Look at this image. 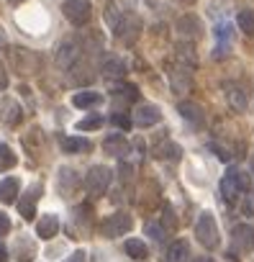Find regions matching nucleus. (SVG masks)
<instances>
[{"instance_id": "f257e3e1", "label": "nucleus", "mask_w": 254, "mask_h": 262, "mask_svg": "<svg viewBox=\"0 0 254 262\" xmlns=\"http://www.w3.org/2000/svg\"><path fill=\"white\" fill-rule=\"evenodd\" d=\"M249 188H251L249 175L241 172V170H236V167H231L226 172V178L221 180V195H223L226 203H236L241 193H249Z\"/></svg>"}, {"instance_id": "f03ea898", "label": "nucleus", "mask_w": 254, "mask_h": 262, "mask_svg": "<svg viewBox=\"0 0 254 262\" xmlns=\"http://www.w3.org/2000/svg\"><path fill=\"white\" fill-rule=\"evenodd\" d=\"M195 236L205 249L218 247V226H216V219L211 213H200V219L195 221Z\"/></svg>"}, {"instance_id": "7ed1b4c3", "label": "nucleus", "mask_w": 254, "mask_h": 262, "mask_svg": "<svg viewBox=\"0 0 254 262\" xmlns=\"http://www.w3.org/2000/svg\"><path fill=\"white\" fill-rule=\"evenodd\" d=\"M131 226H134V219L129 216V213H113V216H108L103 224H100V234L103 236H108V239H116V236H121V234H126V231H131Z\"/></svg>"}, {"instance_id": "20e7f679", "label": "nucleus", "mask_w": 254, "mask_h": 262, "mask_svg": "<svg viewBox=\"0 0 254 262\" xmlns=\"http://www.w3.org/2000/svg\"><path fill=\"white\" fill-rule=\"evenodd\" d=\"M64 16L75 24V26H85L93 16V6H90V0H64V6H62Z\"/></svg>"}, {"instance_id": "39448f33", "label": "nucleus", "mask_w": 254, "mask_h": 262, "mask_svg": "<svg viewBox=\"0 0 254 262\" xmlns=\"http://www.w3.org/2000/svg\"><path fill=\"white\" fill-rule=\"evenodd\" d=\"M110 178H113V172H110L105 165H95V167H90V172L85 175V188H87L90 193L100 195V193L110 185Z\"/></svg>"}, {"instance_id": "423d86ee", "label": "nucleus", "mask_w": 254, "mask_h": 262, "mask_svg": "<svg viewBox=\"0 0 254 262\" xmlns=\"http://www.w3.org/2000/svg\"><path fill=\"white\" fill-rule=\"evenodd\" d=\"M231 239H234L236 249H241V252L254 249V229H251V226H246V224H239V226L234 229Z\"/></svg>"}, {"instance_id": "0eeeda50", "label": "nucleus", "mask_w": 254, "mask_h": 262, "mask_svg": "<svg viewBox=\"0 0 254 262\" xmlns=\"http://www.w3.org/2000/svg\"><path fill=\"white\" fill-rule=\"evenodd\" d=\"M59 147H62V152H67V155H85V152H90L93 149V142L90 139H82V137H62L59 139Z\"/></svg>"}, {"instance_id": "6e6552de", "label": "nucleus", "mask_w": 254, "mask_h": 262, "mask_svg": "<svg viewBox=\"0 0 254 262\" xmlns=\"http://www.w3.org/2000/svg\"><path fill=\"white\" fill-rule=\"evenodd\" d=\"M21 118V105L8 98V95H0V121L3 123H16Z\"/></svg>"}, {"instance_id": "1a4fd4ad", "label": "nucleus", "mask_w": 254, "mask_h": 262, "mask_svg": "<svg viewBox=\"0 0 254 262\" xmlns=\"http://www.w3.org/2000/svg\"><path fill=\"white\" fill-rule=\"evenodd\" d=\"M103 149L108 152V155H113V157H126L131 152V144L123 139V134H113V137H108L105 142H103Z\"/></svg>"}, {"instance_id": "9d476101", "label": "nucleus", "mask_w": 254, "mask_h": 262, "mask_svg": "<svg viewBox=\"0 0 254 262\" xmlns=\"http://www.w3.org/2000/svg\"><path fill=\"white\" fill-rule=\"evenodd\" d=\"M226 100H228V105L234 108V111H246V105H249V98H246V93L239 88V85H234V82H226Z\"/></svg>"}, {"instance_id": "9b49d317", "label": "nucleus", "mask_w": 254, "mask_h": 262, "mask_svg": "<svg viewBox=\"0 0 254 262\" xmlns=\"http://www.w3.org/2000/svg\"><path fill=\"white\" fill-rule=\"evenodd\" d=\"M159 118H162V113H159V108L157 105H142L136 113H134V123L136 126H154V123H159Z\"/></svg>"}, {"instance_id": "f8f14e48", "label": "nucleus", "mask_w": 254, "mask_h": 262, "mask_svg": "<svg viewBox=\"0 0 254 262\" xmlns=\"http://www.w3.org/2000/svg\"><path fill=\"white\" fill-rule=\"evenodd\" d=\"M216 39H218V44H216L213 57L228 54V47H231V26H228V24H218V26H216Z\"/></svg>"}, {"instance_id": "ddd939ff", "label": "nucleus", "mask_w": 254, "mask_h": 262, "mask_svg": "<svg viewBox=\"0 0 254 262\" xmlns=\"http://www.w3.org/2000/svg\"><path fill=\"white\" fill-rule=\"evenodd\" d=\"M188 254H190V247L185 239H177L167 247V254H165V262H188Z\"/></svg>"}, {"instance_id": "4468645a", "label": "nucleus", "mask_w": 254, "mask_h": 262, "mask_svg": "<svg viewBox=\"0 0 254 262\" xmlns=\"http://www.w3.org/2000/svg\"><path fill=\"white\" fill-rule=\"evenodd\" d=\"M177 111H180V116H182L185 121H190L193 126H200V123H203V111H200V105H198V103L182 100V103L177 105Z\"/></svg>"}, {"instance_id": "2eb2a0df", "label": "nucleus", "mask_w": 254, "mask_h": 262, "mask_svg": "<svg viewBox=\"0 0 254 262\" xmlns=\"http://www.w3.org/2000/svg\"><path fill=\"white\" fill-rule=\"evenodd\" d=\"M36 190H39V188L34 185V188L18 201V211H21V216H24L26 221H31V219L36 216V195H39Z\"/></svg>"}, {"instance_id": "dca6fc26", "label": "nucleus", "mask_w": 254, "mask_h": 262, "mask_svg": "<svg viewBox=\"0 0 254 262\" xmlns=\"http://www.w3.org/2000/svg\"><path fill=\"white\" fill-rule=\"evenodd\" d=\"M57 231H59V219H57L54 213L41 216V221L36 224V234H39L41 239H52Z\"/></svg>"}, {"instance_id": "f3484780", "label": "nucleus", "mask_w": 254, "mask_h": 262, "mask_svg": "<svg viewBox=\"0 0 254 262\" xmlns=\"http://www.w3.org/2000/svg\"><path fill=\"white\" fill-rule=\"evenodd\" d=\"M100 100H103V95L100 93H93V90H82V93H75L72 95V105H77V108H95V105H100Z\"/></svg>"}, {"instance_id": "a211bd4d", "label": "nucleus", "mask_w": 254, "mask_h": 262, "mask_svg": "<svg viewBox=\"0 0 254 262\" xmlns=\"http://www.w3.org/2000/svg\"><path fill=\"white\" fill-rule=\"evenodd\" d=\"M103 75L105 77H123L126 75V62L121 57H105L103 59Z\"/></svg>"}, {"instance_id": "6ab92c4d", "label": "nucleus", "mask_w": 254, "mask_h": 262, "mask_svg": "<svg viewBox=\"0 0 254 262\" xmlns=\"http://www.w3.org/2000/svg\"><path fill=\"white\" fill-rule=\"evenodd\" d=\"M177 31L188 39H198L200 36V21L195 16H185V18L177 21Z\"/></svg>"}, {"instance_id": "aec40b11", "label": "nucleus", "mask_w": 254, "mask_h": 262, "mask_svg": "<svg viewBox=\"0 0 254 262\" xmlns=\"http://www.w3.org/2000/svg\"><path fill=\"white\" fill-rule=\"evenodd\" d=\"M105 18H108L110 29L121 36V34H123V29H126V26H123V8H118L116 3H110V6H108V11H105Z\"/></svg>"}, {"instance_id": "412c9836", "label": "nucleus", "mask_w": 254, "mask_h": 262, "mask_svg": "<svg viewBox=\"0 0 254 262\" xmlns=\"http://www.w3.org/2000/svg\"><path fill=\"white\" fill-rule=\"evenodd\" d=\"M18 193V180L16 178H6L0 180V203H13Z\"/></svg>"}, {"instance_id": "4be33fe9", "label": "nucleus", "mask_w": 254, "mask_h": 262, "mask_svg": "<svg viewBox=\"0 0 254 262\" xmlns=\"http://www.w3.org/2000/svg\"><path fill=\"white\" fill-rule=\"evenodd\" d=\"M123 249H126V254H129L131 259H147V254H149V249H147V244L142 239H126Z\"/></svg>"}, {"instance_id": "5701e85b", "label": "nucleus", "mask_w": 254, "mask_h": 262, "mask_svg": "<svg viewBox=\"0 0 254 262\" xmlns=\"http://www.w3.org/2000/svg\"><path fill=\"white\" fill-rule=\"evenodd\" d=\"M236 24H239V29H241L246 36H254V11H249V8L239 11V16H236Z\"/></svg>"}, {"instance_id": "b1692460", "label": "nucleus", "mask_w": 254, "mask_h": 262, "mask_svg": "<svg viewBox=\"0 0 254 262\" xmlns=\"http://www.w3.org/2000/svg\"><path fill=\"white\" fill-rule=\"evenodd\" d=\"M16 162H18L16 152H13L8 144H0V172H3V170H11V167H16Z\"/></svg>"}, {"instance_id": "393cba45", "label": "nucleus", "mask_w": 254, "mask_h": 262, "mask_svg": "<svg viewBox=\"0 0 254 262\" xmlns=\"http://www.w3.org/2000/svg\"><path fill=\"white\" fill-rule=\"evenodd\" d=\"M177 59H180L185 67H195V64H198V57H195V52H193L190 44H180V47H177Z\"/></svg>"}, {"instance_id": "a878e982", "label": "nucleus", "mask_w": 254, "mask_h": 262, "mask_svg": "<svg viewBox=\"0 0 254 262\" xmlns=\"http://www.w3.org/2000/svg\"><path fill=\"white\" fill-rule=\"evenodd\" d=\"M34 254H36V249H34V244L24 236V239H18V262H31L34 259Z\"/></svg>"}, {"instance_id": "bb28decb", "label": "nucleus", "mask_w": 254, "mask_h": 262, "mask_svg": "<svg viewBox=\"0 0 254 262\" xmlns=\"http://www.w3.org/2000/svg\"><path fill=\"white\" fill-rule=\"evenodd\" d=\"M77 54V49L72 47V44H64V47H59V54H57V64L59 67H70V62H72V57Z\"/></svg>"}, {"instance_id": "cd10ccee", "label": "nucleus", "mask_w": 254, "mask_h": 262, "mask_svg": "<svg viewBox=\"0 0 254 262\" xmlns=\"http://www.w3.org/2000/svg\"><path fill=\"white\" fill-rule=\"evenodd\" d=\"M170 80H172V90H175V93H182V90H188V88H190V77H188V75H185V77H180V67L170 72Z\"/></svg>"}, {"instance_id": "c85d7f7f", "label": "nucleus", "mask_w": 254, "mask_h": 262, "mask_svg": "<svg viewBox=\"0 0 254 262\" xmlns=\"http://www.w3.org/2000/svg\"><path fill=\"white\" fill-rule=\"evenodd\" d=\"M103 126V116H87L82 121H77V131H93Z\"/></svg>"}, {"instance_id": "c756f323", "label": "nucleus", "mask_w": 254, "mask_h": 262, "mask_svg": "<svg viewBox=\"0 0 254 262\" xmlns=\"http://www.w3.org/2000/svg\"><path fill=\"white\" fill-rule=\"evenodd\" d=\"M157 157H167V160H180V147L177 144H162L159 147V152H157Z\"/></svg>"}, {"instance_id": "7c9ffc66", "label": "nucleus", "mask_w": 254, "mask_h": 262, "mask_svg": "<svg viewBox=\"0 0 254 262\" xmlns=\"http://www.w3.org/2000/svg\"><path fill=\"white\" fill-rule=\"evenodd\" d=\"M110 121H113V126H116V128H123V131H129V128H131V123H134L126 113H116Z\"/></svg>"}, {"instance_id": "2f4dec72", "label": "nucleus", "mask_w": 254, "mask_h": 262, "mask_svg": "<svg viewBox=\"0 0 254 262\" xmlns=\"http://www.w3.org/2000/svg\"><path fill=\"white\" fill-rule=\"evenodd\" d=\"M8 231H11V219L0 211V234H8Z\"/></svg>"}, {"instance_id": "473e14b6", "label": "nucleus", "mask_w": 254, "mask_h": 262, "mask_svg": "<svg viewBox=\"0 0 254 262\" xmlns=\"http://www.w3.org/2000/svg\"><path fill=\"white\" fill-rule=\"evenodd\" d=\"M147 231H149L154 239H162V236H165V231H162L159 226H154V224H149V226H147Z\"/></svg>"}, {"instance_id": "72a5a7b5", "label": "nucleus", "mask_w": 254, "mask_h": 262, "mask_svg": "<svg viewBox=\"0 0 254 262\" xmlns=\"http://www.w3.org/2000/svg\"><path fill=\"white\" fill-rule=\"evenodd\" d=\"M6 88H8V75H6L3 64H0V90H6Z\"/></svg>"}, {"instance_id": "f704fd0d", "label": "nucleus", "mask_w": 254, "mask_h": 262, "mask_svg": "<svg viewBox=\"0 0 254 262\" xmlns=\"http://www.w3.org/2000/svg\"><path fill=\"white\" fill-rule=\"evenodd\" d=\"M67 262H85V252H75Z\"/></svg>"}, {"instance_id": "c9c22d12", "label": "nucleus", "mask_w": 254, "mask_h": 262, "mask_svg": "<svg viewBox=\"0 0 254 262\" xmlns=\"http://www.w3.org/2000/svg\"><path fill=\"white\" fill-rule=\"evenodd\" d=\"M0 262H8V249L0 244Z\"/></svg>"}, {"instance_id": "e433bc0d", "label": "nucleus", "mask_w": 254, "mask_h": 262, "mask_svg": "<svg viewBox=\"0 0 254 262\" xmlns=\"http://www.w3.org/2000/svg\"><path fill=\"white\" fill-rule=\"evenodd\" d=\"M3 44H8V36H6V31H3V26H0V47Z\"/></svg>"}, {"instance_id": "4c0bfd02", "label": "nucleus", "mask_w": 254, "mask_h": 262, "mask_svg": "<svg viewBox=\"0 0 254 262\" xmlns=\"http://www.w3.org/2000/svg\"><path fill=\"white\" fill-rule=\"evenodd\" d=\"M195 262H213V259H211V257H198Z\"/></svg>"}, {"instance_id": "58836bf2", "label": "nucleus", "mask_w": 254, "mask_h": 262, "mask_svg": "<svg viewBox=\"0 0 254 262\" xmlns=\"http://www.w3.org/2000/svg\"><path fill=\"white\" fill-rule=\"evenodd\" d=\"M147 3H149V6H157V3H159V0H147Z\"/></svg>"}, {"instance_id": "ea45409f", "label": "nucleus", "mask_w": 254, "mask_h": 262, "mask_svg": "<svg viewBox=\"0 0 254 262\" xmlns=\"http://www.w3.org/2000/svg\"><path fill=\"white\" fill-rule=\"evenodd\" d=\"M251 172H254V157H251Z\"/></svg>"}, {"instance_id": "a19ab883", "label": "nucleus", "mask_w": 254, "mask_h": 262, "mask_svg": "<svg viewBox=\"0 0 254 262\" xmlns=\"http://www.w3.org/2000/svg\"><path fill=\"white\" fill-rule=\"evenodd\" d=\"M11 3H13V6H16V3H21V0H11Z\"/></svg>"}]
</instances>
